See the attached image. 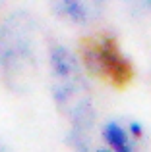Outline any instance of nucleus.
I'll return each mask as SVG.
<instances>
[{
  "instance_id": "1",
  "label": "nucleus",
  "mask_w": 151,
  "mask_h": 152,
  "mask_svg": "<svg viewBox=\"0 0 151 152\" xmlns=\"http://www.w3.org/2000/svg\"><path fill=\"white\" fill-rule=\"evenodd\" d=\"M50 67L54 77V100L72 119L76 141H81L91 127V106L78 62L64 46H54L50 50Z\"/></svg>"
},
{
  "instance_id": "6",
  "label": "nucleus",
  "mask_w": 151,
  "mask_h": 152,
  "mask_svg": "<svg viewBox=\"0 0 151 152\" xmlns=\"http://www.w3.org/2000/svg\"><path fill=\"white\" fill-rule=\"evenodd\" d=\"M130 133L134 135V137H141V133H144V131H141V125L140 123H130Z\"/></svg>"
},
{
  "instance_id": "3",
  "label": "nucleus",
  "mask_w": 151,
  "mask_h": 152,
  "mask_svg": "<svg viewBox=\"0 0 151 152\" xmlns=\"http://www.w3.org/2000/svg\"><path fill=\"white\" fill-rule=\"evenodd\" d=\"M29 23L25 18H12L0 33V62H2L6 79L23 81L31 75L33 67V54L29 42Z\"/></svg>"
},
{
  "instance_id": "5",
  "label": "nucleus",
  "mask_w": 151,
  "mask_h": 152,
  "mask_svg": "<svg viewBox=\"0 0 151 152\" xmlns=\"http://www.w3.org/2000/svg\"><path fill=\"white\" fill-rule=\"evenodd\" d=\"M103 137H105V141L109 142L114 150H118V152H130V150H132V142H130L128 133H126L118 123H114V121H110V123L105 125V129H103Z\"/></svg>"
},
{
  "instance_id": "4",
  "label": "nucleus",
  "mask_w": 151,
  "mask_h": 152,
  "mask_svg": "<svg viewBox=\"0 0 151 152\" xmlns=\"http://www.w3.org/2000/svg\"><path fill=\"white\" fill-rule=\"evenodd\" d=\"M107 0H53V8L60 18L78 25H89L103 14Z\"/></svg>"
},
{
  "instance_id": "2",
  "label": "nucleus",
  "mask_w": 151,
  "mask_h": 152,
  "mask_svg": "<svg viewBox=\"0 0 151 152\" xmlns=\"http://www.w3.org/2000/svg\"><path fill=\"white\" fill-rule=\"evenodd\" d=\"M83 45V58L91 71L101 75L110 85L126 87L134 77L132 64L126 60V56L118 48V42L109 35L89 37L81 42Z\"/></svg>"
},
{
  "instance_id": "7",
  "label": "nucleus",
  "mask_w": 151,
  "mask_h": 152,
  "mask_svg": "<svg viewBox=\"0 0 151 152\" xmlns=\"http://www.w3.org/2000/svg\"><path fill=\"white\" fill-rule=\"evenodd\" d=\"M149 6H151V0H149Z\"/></svg>"
}]
</instances>
